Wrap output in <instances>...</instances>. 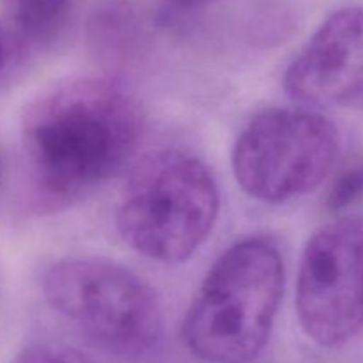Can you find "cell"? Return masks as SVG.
<instances>
[{"label":"cell","mask_w":363,"mask_h":363,"mask_svg":"<svg viewBox=\"0 0 363 363\" xmlns=\"http://www.w3.org/2000/svg\"><path fill=\"white\" fill-rule=\"evenodd\" d=\"M296 312L303 332L339 347L363 330V218L346 216L308 240L300 262Z\"/></svg>","instance_id":"obj_6"},{"label":"cell","mask_w":363,"mask_h":363,"mask_svg":"<svg viewBox=\"0 0 363 363\" xmlns=\"http://www.w3.org/2000/svg\"><path fill=\"white\" fill-rule=\"evenodd\" d=\"M339 152V130L328 117L307 108H269L238 137L234 177L252 199L279 204L315 190Z\"/></svg>","instance_id":"obj_5"},{"label":"cell","mask_w":363,"mask_h":363,"mask_svg":"<svg viewBox=\"0 0 363 363\" xmlns=\"http://www.w3.org/2000/svg\"><path fill=\"white\" fill-rule=\"evenodd\" d=\"M14 363H96L73 347L59 344H34L21 351Z\"/></svg>","instance_id":"obj_10"},{"label":"cell","mask_w":363,"mask_h":363,"mask_svg":"<svg viewBox=\"0 0 363 363\" xmlns=\"http://www.w3.org/2000/svg\"><path fill=\"white\" fill-rule=\"evenodd\" d=\"M218 211L211 170L190 152L162 151L145 158L131 176L117 229L144 257L179 264L204 245Z\"/></svg>","instance_id":"obj_3"},{"label":"cell","mask_w":363,"mask_h":363,"mask_svg":"<svg viewBox=\"0 0 363 363\" xmlns=\"http://www.w3.org/2000/svg\"><path fill=\"white\" fill-rule=\"evenodd\" d=\"M142 131L140 105L116 80L78 77L43 91L21 119L32 208L64 211L94 194L128 165Z\"/></svg>","instance_id":"obj_1"},{"label":"cell","mask_w":363,"mask_h":363,"mask_svg":"<svg viewBox=\"0 0 363 363\" xmlns=\"http://www.w3.org/2000/svg\"><path fill=\"white\" fill-rule=\"evenodd\" d=\"M284 282V259L273 241L247 238L227 248L186 312L188 350L206 363L254 362L272 335Z\"/></svg>","instance_id":"obj_2"},{"label":"cell","mask_w":363,"mask_h":363,"mask_svg":"<svg viewBox=\"0 0 363 363\" xmlns=\"http://www.w3.org/2000/svg\"><path fill=\"white\" fill-rule=\"evenodd\" d=\"M363 201V163L339 174L326 195V209L342 211Z\"/></svg>","instance_id":"obj_9"},{"label":"cell","mask_w":363,"mask_h":363,"mask_svg":"<svg viewBox=\"0 0 363 363\" xmlns=\"http://www.w3.org/2000/svg\"><path fill=\"white\" fill-rule=\"evenodd\" d=\"M73 0H9L7 18L23 45L41 48L59 39L69 23Z\"/></svg>","instance_id":"obj_8"},{"label":"cell","mask_w":363,"mask_h":363,"mask_svg":"<svg viewBox=\"0 0 363 363\" xmlns=\"http://www.w3.org/2000/svg\"><path fill=\"white\" fill-rule=\"evenodd\" d=\"M46 301L98 346L142 357L163 335V311L155 289L126 266L105 257H66L45 272Z\"/></svg>","instance_id":"obj_4"},{"label":"cell","mask_w":363,"mask_h":363,"mask_svg":"<svg viewBox=\"0 0 363 363\" xmlns=\"http://www.w3.org/2000/svg\"><path fill=\"white\" fill-rule=\"evenodd\" d=\"M284 91L311 106L363 99V6L333 11L284 74Z\"/></svg>","instance_id":"obj_7"},{"label":"cell","mask_w":363,"mask_h":363,"mask_svg":"<svg viewBox=\"0 0 363 363\" xmlns=\"http://www.w3.org/2000/svg\"><path fill=\"white\" fill-rule=\"evenodd\" d=\"M176 2H179V4H199V2H202V0H176Z\"/></svg>","instance_id":"obj_12"},{"label":"cell","mask_w":363,"mask_h":363,"mask_svg":"<svg viewBox=\"0 0 363 363\" xmlns=\"http://www.w3.org/2000/svg\"><path fill=\"white\" fill-rule=\"evenodd\" d=\"M0 172H2V163H0Z\"/></svg>","instance_id":"obj_13"},{"label":"cell","mask_w":363,"mask_h":363,"mask_svg":"<svg viewBox=\"0 0 363 363\" xmlns=\"http://www.w3.org/2000/svg\"><path fill=\"white\" fill-rule=\"evenodd\" d=\"M7 59V50H6V41H4L2 34H0V73H2L4 66H6Z\"/></svg>","instance_id":"obj_11"}]
</instances>
